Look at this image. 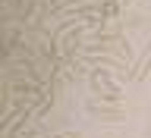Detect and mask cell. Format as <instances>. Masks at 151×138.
<instances>
[{"instance_id": "obj_1", "label": "cell", "mask_w": 151, "mask_h": 138, "mask_svg": "<svg viewBox=\"0 0 151 138\" xmlns=\"http://www.w3.org/2000/svg\"><path fill=\"white\" fill-rule=\"evenodd\" d=\"M88 113H94V116H101L107 122H120L123 113H126V104L110 101V97H98V101H88Z\"/></svg>"}, {"instance_id": "obj_2", "label": "cell", "mask_w": 151, "mask_h": 138, "mask_svg": "<svg viewBox=\"0 0 151 138\" xmlns=\"http://www.w3.org/2000/svg\"><path fill=\"white\" fill-rule=\"evenodd\" d=\"M148 69H151V44L145 47V54H142L139 60H135V66H132V79H135V82H145Z\"/></svg>"}, {"instance_id": "obj_3", "label": "cell", "mask_w": 151, "mask_h": 138, "mask_svg": "<svg viewBox=\"0 0 151 138\" xmlns=\"http://www.w3.org/2000/svg\"><path fill=\"white\" fill-rule=\"evenodd\" d=\"M50 138H82V135H76V132H54Z\"/></svg>"}, {"instance_id": "obj_4", "label": "cell", "mask_w": 151, "mask_h": 138, "mask_svg": "<svg viewBox=\"0 0 151 138\" xmlns=\"http://www.w3.org/2000/svg\"><path fill=\"white\" fill-rule=\"evenodd\" d=\"M116 3H120V6H123V9H126V6H129V3H132V0H116Z\"/></svg>"}, {"instance_id": "obj_5", "label": "cell", "mask_w": 151, "mask_h": 138, "mask_svg": "<svg viewBox=\"0 0 151 138\" xmlns=\"http://www.w3.org/2000/svg\"><path fill=\"white\" fill-rule=\"evenodd\" d=\"M148 135H151V126H148Z\"/></svg>"}, {"instance_id": "obj_6", "label": "cell", "mask_w": 151, "mask_h": 138, "mask_svg": "<svg viewBox=\"0 0 151 138\" xmlns=\"http://www.w3.org/2000/svg\"><path fill=\"white\" fill-rule=\"evenodd\" d=\"M22 138H32V135H22Z\"/></svg>"}]
</instances>
